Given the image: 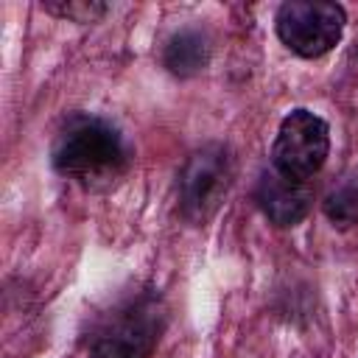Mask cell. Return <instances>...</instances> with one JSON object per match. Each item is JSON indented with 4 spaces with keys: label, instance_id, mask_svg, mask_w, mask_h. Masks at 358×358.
<instances>
[{
    "label": "cell",
    "instance_id": "1",
    "mask_svg": "<svg viewBox=\"0 0 358 358\" xmlns=\"http://www.w3.org/2000/svg\"><path fill=\"white\" fill-rule=\"evenodd\" d=\"M131 145L123 131L106 117L76 112L70 115L50 148L56 173L78 182L87 190H106L126 176L131 165Z\"/></svg>",
    "mask_w": 358,
    "mask_h": 358
},
{
    "label": "cell",
    "instance_id": "2",
    "mask_svg": "<svg viewBox=\"0 0 358 358\" xmlns=\"http://www.w3.org/2000/svg\"><path fill=\"white\" fill-rule=\"evenodd\" d=\"M168 322L157 291H134L101 316L90 336V358H151Z\"/></svg>",
    "mask_w": 358,
    "mask_h": 358
},
{
    "label": "cell",
    "instance_id": "3",
    "mask_svg": "<svg viewBox=\"0 0 358 358\" xmlns=\"http://www.w3.org/2000/svg\"><path fill=\"white\" fill-rule=\"evenodd\" d=\"M330 154V126L310 109H294L282 117L274 145L271 168L288 179L308 182L322 171Z\"/></svg>",
    "mask_w": 358,
    "mask_h": 358
},
{
    "label": "cell",
    "instance_id": "4",
    "mask_svg": "<svg viewBox=\"0 0 358 358\" xmlns=\"http://www.w3.org/2000/svg\"><path fill=\"white\" fill-rule=\"evenodd\" d=\"M232 157L224 145L210 143L193 151L179 173V207L182 215L193 224L210 221L224 204L232 187Z\"/></svg>",
    "mask_w": 358,
    "mask_h": 358
},
{
    "label": "cell",
    "instance_id": "5",
    "mask_svg": "<svg viewBox=\"0 0 358 358\" xmlns=\"http://www.w3.org/2000/svg\"><path fill=\"white\" fill-rule=\"evenodd\" d=\"M344 22V8L324 0H288L277 8V36L302 59H319L333 50Z\"/></svg>",
    "mask_w": 358,
    "mask_h": 358
},
{
    "label": "cell",
    "instance_id": "6",
    "mask_svg": "<svg viewBox=\"0 0 358 358\" xmlns=\"http://www.w3.org/2000/svg\"><path fill=\"white\" fill-rule=\"evenodd\" d=\"M255 199L263 210V215L274 224V227H296L313 204V190L308 182H296L288 179L282 173H277L274 168L266 171L257 182Z\"/></svg>",
    "mask_w": 358,
    "mask_h": 358
},
{
    "label": "cell",
    "instance_id": "7",
    "mask_svg": "<svg viewBox=\"0 0 358 358\" xmlns=\"http://www.w3.org/2000/svg\"><path fill=\"white\" fill-rule=\"evenodd\" d=\"M162 62L176 76H193L210 62V39L196 28H185L168 42Z\"/></svg>",
    "mask_w": 358,
    "mask_h": 358
},
{
    "label": "cell",
    "instance_id": "8",
    "mask_svg": "<svg viewBox=\"0 0 358 358\" xmlns=\"http://www.w3.org/2000/svg\"><path fill=\"white\" fill-rule=\"evenodd\" d=\"M324 215L333 221V227L347 229L358 224V176H347L324 196Z\"/></svg>",
    "mask_w": 358,
    "mask_h": 358
},
{
    "label": "cell",
    "instance_id": "9",
    "mask_svg": "<svg viewBox=\"0 0 358 358\" xmlns=\"http://www.w3.org/2000/svg\"><path fill=\"white\" fill-rule=\"evenodd\" d=\"M45 11L73 22H95L106 11V6L103 3H45Z\"/></svg>",
    "mask_w": 358,
    "mask_h": 358
}]
</instances>
